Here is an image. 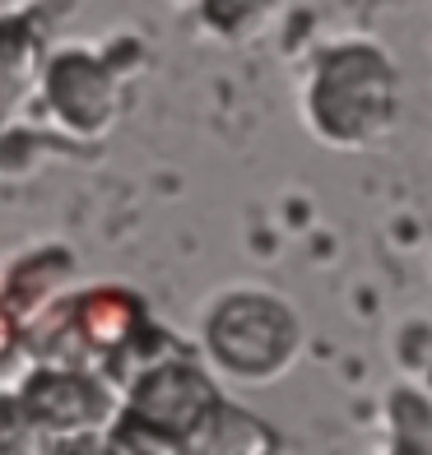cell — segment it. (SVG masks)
Masks as SVG:
<instances>
[{"label":"cell","mask_w":432,"mask_h":455,"mask_svg":"<svg viewBox=\"0 0 432 455\" xmlns=\"http://www.w3.org/2000/svg\"><path fill=\"white\" fill-rule=\"evenodd\" d=\"M302 126L321 144L363 149L381 140L400 116L396 56L372 37H335L312 52L298 84Z\"/></svg>","instance_id":"cell-1"},{"label":"cell","mask_w":432,"mask_h":455,"mask_svg":"<svg viewBox=\"0 0 432 455\" xmlns=\"http://www.w3.org/2000/svg\"><path fill=\"white\" fill-rule=\"evenodd\" d=\"M43 93L52 98V112L60 126L75 131H108L116 112V75L93 52H56L43 66Z\"/></svg>","instance_id":"cell-2"},{"label":"cell","mask_w":432,"mask_h":455,"mask_svg":"<svg viewBox=\"0 0 432 455\" xmlns=\"http://www.w3.org/2000/svg\"><path fill=\"white\" fill-rule=\"evenodd\" d=\"M265 5H270V0H204V24H210V33L237 43V37L260 28Z\"/></svg>","instance_id":"cell-3"}]
</instances>
